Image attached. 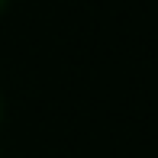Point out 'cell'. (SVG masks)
<instances>
[{
	"mask_svg": "<svg viewBox=\"0 0 158 158\" xmlns=\"http://www.w3.org/2000/svg\"><path fill=\"white\" fill-rule=\"evenodd\" d=\"M10 3H13V0H0V16H3V13L10 10Z\"/></svg>",
	"mask_w": 158,
	"mask_h": 158,
	"instance_id": "cell-1",
	"label": "cell"
},
{
	"mask_svg": "<svg viewBox=\"0 0 158 158\" xmlns=\"http://www.w3.org/2000/svg\"><path fill=\"white\" fill-rule=\"evenodd\" d=\"M0 126H3V87H0Z\"/></svg>",
	"mask_w": 158,
	"mask_h": 158,
	"instance_id": "cell-2",
	"label": "cell"
}]
</instances>
